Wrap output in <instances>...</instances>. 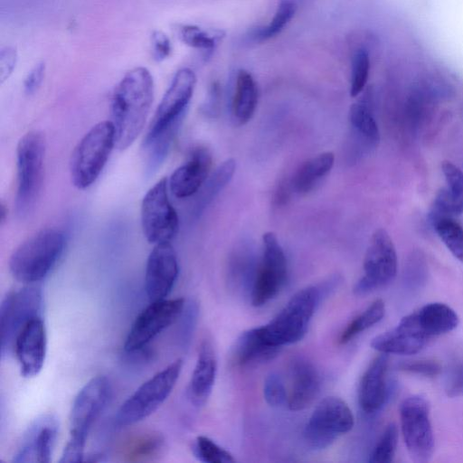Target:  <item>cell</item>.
<instances>
[{
    "label": "cell",
    "instance_id": "1",
    "mask_svg": "<svg viewBox=\"0 0 463 463\" xmlns=\"http://www.w3.org/2000/svg\"><path fill=\"white\" fill-rule=\"evenodd\" d=\"M153 98L154 80L146 68L130 70L117 85L110 103V121L119 150L131 146L143 130Z\"/></svg>",
    "mask_w": 463,
    "mask_h": 463
},
{
    "label": "cell",
    "instance_id": "2",
    "mask_svg": "<svg viewBox=\"0 0 463 463\" xmlns=\"http://www.w3.org/2000/svg\"><path fill=\"white\" fill-rule=\"evenodd\" d=\"M110 392L108 378L97 376L78 392L70 413V439L63 449L61 463L83 460L89 432L107 406Z\"/></svg>",
    "mask_w": 463,
    "mask_h": 463
},
{
    "label": "cell",
    "instance_id": "3",
    "mask_svg": "<svg viewBox=\"0 0 463 463\" xmlns=\"http://www.w3.org/2000/svg\"><path fill=\"white\" fill-rule=\"evenodd\" d=\"M66 246L64 233L54 228L44 229L24 241L9 259V269L18 281L35 284L54 268Z\"/></svg>",
    "mask_w": 463,
    "mask_h": 463
},
{
    "label": "cell",
    "instance_id": "4",
    "mask_svg": "<svg viewBox=\"0 0 463 463\" xmlns=\"http://www.w3.org/2000/svg\"><path fill=\"white\" fill-rule=\"evenodd\" d=\"M327 288L326 285L308 286L294 294L273 319L259 326L264 341L281 348L301 340L307 333L322 293Z\"/></svg>",
    "mask_w": 463,
    "mask_h": 463
},
{
    "label": "cell",
    "instance_id": "5",
    "mask_svg": "<svg viewBox=\"0 0 463 463\" xmlns=\"http://www.w3.org/2000/svg\"><path fill=\"white\" fill-rule=\"evenodd\" d=\"M46 142L37 130L24 134L16 146L17 188L15 213L26 218L33 211L40 196L44 172Z\"/></svg>",
    "mask_w": 463,
    "mask_h": 463
},
{
    "label": "cell",
    "instance_id": "6",
    "mask_svg": "<svg viewBox=\"0 0 463 463\" xmlns=\"http://www.w3.org/2000/svg\"><path fill=\"white\" fill-rule=\"evenodd\" d=\"M116 146L115 129L110 120L94 125L74 147L70 160L71 184L85 190L98 179Z\"/></svg>",
    "mask_w": 463,
    "mask_h": 463
},
{
    "label": "cell",
    "instance_id": "7",
    "mask_svg": "<svg viewBox=\"0 0 463 463\" xmlns=\"http://www.w3.org/2000/svg\"><path fill=\"white\" fill-rule=\"evenodd\" d=\"M182 366V359H177L142 383L121 404L115 417L116 424L133 425L153 414L172 392Z\"/></svg>",
    "mask_w": 463,
    "mask_h": 463
},
{
    "label": "cell",
    "instance_id": "8",
    "mask_svg": "<svg viewBox=\"0 0 463 463\" xmlns=\"http://www.w3.org/2000/svg\"><path fill=\"white\" fill-rule=\"evenodd\" d=\"M42 308V288L35 284H29L19 290H12L6 294L0 307L2 357L14 351L19 333L31 320L41 317Z\"/></svg>",
    "mask_w": 463,
    "mask_h": 463
},
{
    "label": "cell",
    "instance_id": "9",
    "mask_svg": "<svg viewBox=\"0 0 463 463\" xmlns=\"http://www.w3.org/2000/svg\"><path fill=\"white\" fill-rule=\"evenodd\" d=\"M403 440L411 459L424 463L434 451V435L430 422L429 401L420 394L405 398L400 406Z\"/></svg>",
    "mask_w": 463,
    "mask_h": 463
},
{
    "label": "cell",
    "instance_id": "10",
    "mask_svg": "<svg viewBox=\"0 0 463 463\" xmlns=\"http://www.w3.org/2000/svg\"><path fill=\"white\" fill-rule=\"evenodd\" d=\"M354 424L347 403L338 397H326L317 405L305 426V441L313 449H326L339 435L350 431Z\"/></svg>",
    "mask_w": 463,
    "mask_h": 463
},
{
    "label": "cell",
    "instance_id": "11",
    "mask_svg": "<svg viewBox=\"0 0 463 463\" xmlns=\"http://www.w3.org/2000/svg\"><path fill=\"white\" fill-rule=\"evenodd\" d=\"M168 180L164 177L145 194L141 203V226L149 243L170 242L179 229V219L168 197Z\"/></svg>",
    "mask_w": 463,
    "mask_h": 463
},
{
    "label": "cell",
    "instance_id": "12",
    "mask_svg": "<svg viewBox=\"0 0 463 463\" xmlns=\"http://www.w3.org/2000/svg\"><path fill=\"white\" fill-rule=\"evenodd\" d=\"M397 253L392 238L383 228L372 235L364 259V274L354 293L364 296L389 285L397 273Z\"/></svg>",
    "mask_w": 463,
    "mask_h": 463
},
{
    "label": "cell",
    "instance_id": "13",
    "mask_svg": "<svg viewBox=\"0 0 463 463\" xmlns=\"http://www.w3.org/2000/svg\"><path fill=\"white\" fill-rule=\"evenodd\" d=\"M262 242V259L250 288V299L254 307L263 306L272 299L284 286L288 275L287 259L276 234L265 232Z\"/></svg>",
    "mask_w": 463,
    "mask_h": 463
},
{
    "label": "cell",
    "instance_id": "14",
    "mask_svg": "<svg viewBox=\"0 0 463 463\" xmlns=\"http://www.w3.org/2000/svg\"><path fill=\"white\" fill-rule=\"evenodd\" d=\"M195 82V74L189 68H182L175 72L156 108L144 140L180 126L192 99Z\"/></svg>",
    "mask_w": 463,
    "mask_h": 463
},
{
    "label": "cell",
    "instance_id": "15",
    "mask_svg": "<svg viewBox=\"0 0 463 463\" xmlns=\"http://www.w3.org/2000/svg\"><path fill=\"white\" fill-rule=\"evenodd\" d=\"M184 307V299L181 298L150 302L133 322L124 344L125 350L133 353L144 348L181 317Z\"/></svg>",
    "mask_w": 463,
    "mask_h": 463
},
{
    "label": "cell",
    "instance_id": "16",
    "mask_svg": "<svg viewBox=\"0 0 463 463\" xmlns=\"http://www.w3.org/2000/svg\"><path fill=\"white\" fill-rule=\"evenodd\" d=\"M179 272L177 256L170 242L155 244L145 272V288L150 302L165 299Z\"/></svg>",
    "mask_w": 463,
    "mask_h": 463
},
{
    "label": "cell",
    "instance_id": "17",
    "mask_svg": "<svg viewBox=\"0 0 463 463\" xmlns=\"http://www.w3.org/2000/svg\"><path fill=\"white\" fill-rule=\"evenodd\" d=\"M57 419L51 414L38 417L25 431L13 461L48 463L58 436Z\"/></svg>",
    "mask_w": 463,
    "mask_h": 463
},
{
    "label": "cell",
    "instance_id": "18",
    "mask_svg": "<svg viewBox=\"0 0 463 463\" xmlns=\"http://www.w3.org/2000/svg\"><path fill=\"white\" fill-rule=\"evenodd\" d=\"M429 338L420 328L414 313L403 317L398 325L372 339L371 346L386 354L411 355L420 352Z\"/></svg>",
    "mask_w": 463,
    "mask_h": 463
},
{
    "label": "cell",
    "instance_id": "19",
    "mask_svg": "<svg viewBox=\"0 0 463 463\" xmlns=\"http://www.w3.org/2000/svg\"><path fill=\"white\" fill-rule=\"evenodd\" d=\"M47 349V335L42 317L31 320L19 333L14 352L24 377H33L43 369Z\"/></svg>",
    "mask_w": 463,
    "mask_h": 463
},
{
    "label": "cell",
    "instance_id": "20",
    "mask_svg": "<svg viewBox=\"0 0 463 463\" xmlns=\"http://www.w3.org/2000/svg\"><path fill=\"white\" fill-rule=\"evenodd\" d=\"M288 408L298 411L309 407L321 388L320 376L314 364L304 357H294L288 365Z\"/></svg>",
    "mask_w": 463,
    "mask_h": 463
},
{
    "label": "cell",
    "instance_id": "21",
    "mask_svg": "<svg viewBox=\"0 0 463 463\" xmlns=\"http://www.w3.org/2000/svg\"><path fill=\"white\" fill-rule=\"evenodd\" d=\"M211 168L212 156L208 149H194L188 161L172 173L168 180L170 192L180 199L192 196L204 184Z\"/></svg>",
    "mask_w": 463,
    "mask_h": 463
},
{
    "label": "cell",
    "instance_id": "22",
    "mask_svg": "<svg viewBox=\"0 0 463 463\" xmlns=\"http://www.w3.org/2000/svg\"><path fill=\"white\" fill-rule=\"evenodd\" d=\"M388 354L380 353L364 371L358 388V401L366 413L378 411L388 397Z\"/></svg>",
    "mask_w": 463,
    "mask_h": 463
},
{
    "label": "cell",
    "instance_id": "23",
    "mask_svg": "<svg viewBox=\"0 0 463 463\" xmlns=\"http://www.w3.org/2000/svg\"><path fill=\"white\" fill-rule=\"evenodd\" d=\"M217 360L212 342L205 338L199 346L198 356L188 387L190 401L195 406L208 400L215 381Z\"/></svg>",
    "mask_w": 463,
    "mask_h": 463
},
{
    "label": "cell",
    "instance_id": "24",
    "mask_svg": "<svg viewBox=\"0 0 463 463\" xmlns=\"http://www.w3.org/2000/svg\"><path fill=\"white\" fill-rule=\"evenodd\" d=\"M165 448V438L155 430H144L127 437L118 448L125 462L141 463L156 459Z\"/></svg>",
    "mask_w": 463,
    "mask_h": 463
},
{
    "label": "cell",
    "instance_id": "25",
    "mask_svg": "<svg viewBox=\"0 0 463 463\" xmlns=\"http://www.w3.org/2000/svg\"><path fill=\"white\" fill-rule=\"evenodd\" d=\"M280 348L266 343L260 335L259 327L241 333L235 342L232 359L238 366H246L274 358Z\"/></svg>",
    "mask_w": 463,
    "mask_h": 463
},
{
    "label": "cell",
    "instance_id": "26",
    "mask_svg": "<svg viewBox=\"0 0 463 463\" xmlns=\"http://www.w3.org/2000/svg\"><path fill=\"white\" fill-rule=\"evenodd\" d=\"M414 313L420 328L429 338L449 333L459 323L456 311L441 302L426 304Z\"/></svg>",
    "mask_w": 463,
    "mask_h": 463
},
{
    "label": "cell",
    "instance_id": "27",
    "mask_svg": "<svg viewBox=\"0 0 463 463\" xmlns=\"http://www.w3.org/2000/svg\"><path fill=\"white\" fill-rule=\"evenodd\" d=\"M258 102V88L252 75L241 70L236 78L232 99V115L240 124L247 123L253 116Z\"/></svg>",
    "mask_w": 463,
    "mask_h": 463
},
{
    "label": "cell",
    "instance_id": "28",
    "mask_svg": "<svg viewBox=\"0 0 463 463\" xmlns=\"http://www.w3.org/2000/svg\"><path fill=\"white\" fill-rule=\"evenodd\" d=\"M334 162L335 155L329 151L307 159L295 173L291 181L293 188L300 194L309 192L331 170Z\"/></svg>",
    "mask_w": 463,
    "mask_h": 463
},
{
    "label": "cell",
    "instance_id": "29",
    "mask_svg": "<svg viewBox=\"0 0 463 463\" xmlns=\"http://www.w3.org/2000/svg\"><path fill=\"white\" fill-rule=\"evenodd\" d=\"M349 121L355 132L371 145L380 140L378 125L373 116L369 100L366 96L354 103L349 109Z\"/></svg>",
    "mask_w": 463,
    "mask_h": 463
},
{
    "label": "cell",
    "instance_id": "30",
    "mask_svg": "<svg viewBox=\"0 0 463 463\" xmlns=\"http://www.w3.org/2000/svg\"><path fill=\"white\" fill-rule=\"evenodd\" d=\"M385 314V304L382 299H376L356 316L342 331L338 342L345 345L357 335L372 327L383 319Z\"/></svg>",
    "mask_w": 463,
    "mask_h": 463
},
{
    "label": "cell",
    "instance_id": "31",
    "mask_svg": "<svg viewBox=\"0 0 463 463\" xmlns=\"http://www.w3.org/2000/svg\"><path fill=\"white\" fill-rule=\"evenodd\" d=\"M432 224L447 249L463 263V225L454 217L440 218Z\"/></svg>",
    "mask_w": 463,
    "mask_h": 463
},
{
    "label": "cell",
    "instance_id": "32",
    "mask_svg": "<svg viewBox=\"0 0 463 463\" xmlns=\"http://www.w3.org/2000/svg\"><path fill=\"white\" fill-rule=\"evenodd\" d=\"M236 169L233 158L226 159L205 182L196 210L201 212L231 181Z\"/></svg>",
    "mask_w": 463,
    "mask_h": 463
},
{
    "label": "cell",
    "instance_id": "33",
    "mask_svg": "<svg viewBox=\"0 0 463 463\" xmlns=\"http://www.w3.org/2000/svg\"><path fill=\"white\" fill-rule=\"evenodd\" d=\"M442 173L447 183V194L454 216L463 213V170L450 161L441 163Z\"/></svg>",
    "mask_w": 463,
    "mask_h": 463
},
{
    "label": "cell",
    "instance_id": "34",
    "mask_svg": "<svg viewBox=\"0 0 463 463\" xmlns=\"http://www.w3.org/2000/svg\"><path fill=\"white\" fill-rule=\"evenodd\" d=\"M371 69V57L365 48H359L352 58L350 95L358 96L364 90Z\"/></svg>",
    "mask_w": 463,
    "mask_h": 463
},
{
    "label": "cell",
    "instance_id": "35",
    "mask_svg": "<svg viewBox=\"0 0 463 463\" xmlns=\"http://www.w3.org/2000/svg\"><path fill=\"white\" fill-rule=\"evenodd\" d=\"M296 6L291 0H281L269 24L258 29L254 34L257 39L268 40L279 33L295 14Z\"/></svg>",
    "mask_w": 463,
    "mask_h": 463
},
{
    "label": "cell",
    "instance_id": "36",
    "mask_svg": "<svg viewBox=\"0 0 463 463\" xmlns=\"http://www.w3.org/2000/svg\"><path fill=\"white\" fill-rule=\"evenodd\" d=\"M194 455L204 463H232V455L205 436H198L193 446Z\"/></svg>",
    "mask_w": 463,
    "mask_h": 463
},
{
    "label": "cell",
    "instance_id": "37",
    "mask_svg": "<svg viewBox=\"0 0 463 463\" xmlns=\"http://www.w3.org/2000/svg\"><path fill=\"white\" fill-rule=\"evenodd\" d=\"M398 442V430L394 423H389L372 451L371 463H390L392 461Z\"/></svg>",
    "mask_w": 463,
    "mask_h": 463
},
{
    "label": "cell",
    "instance_id": "38",
    "mask_svg": "<svg viewBox=\"0 0 463 463\" xmlns=\"http://www.w3.org/2000/svg\"><path fill=\"white\" fill-rule=\"evenodd\" d=\"M263 395L267 403L272 407L287 405L288 392L282 377L269 373L264 380Z\"/></svg>",
    "mask_w": 463,
    "mask_h": 463
},
{
    "label": "cell",
    "instance_id": "39",
    "mask_svg": "<svg viewBox=\"0 0 463 463\" xmlns=\"http://www.w3.org/2000/svg\"><path fill=\"white\" fill-rule=\"evenodd\" d=\"M178 33L185 44L198 50H211L215 45L214 38L195 25H180Z\"/></svg>",
    "mask_w": 463,
    "mask_h": 463
},
{
    "label": "cell",
    "instance_id": "40",
    "mask_svg": "<svg viewBox=\"0 0 463 463\" xmlns=\"http://www.w3.org/2000/svg\"><path fill=\"white\" fill-rule=\"evenodd\" d=\"M445 392L449 398L463 396V356L451 364L446 377Z\"/></svg>",
    "mask_w": 463,
    "mask_h": 463
},
{
    "label": "cell",
    "instance_id": "41",
    "mask_svg": "<svg viewBox=\"0 0 463 463\" xmlns=\"http://www.w3.org/2000/svg\"><path fill=\"white\" fill-rule=\"evenodd\" d=\"M399 369L412 374L425 377H435L441 372V365L432 359L404 361L399 364Z\"/></svg>",
    "mask_w": 463,
    "mask_h": 463
},
{
    "label": "cell",
    "instance_id": "42",
    "mask_svg": "<svg viewBox=\"0 0 463 463\" xmlns=\"http://www.w3.org/2000/svg\"><path fill=\"white\" fill-rule=\"evenodd\" d=\"M151 49L155 60L160 61L166 59L172 52L171 42L167 35L159 31L154 32L151 37Z\"/></svg>",
    "mask_w": 463,
    "mask_h": 463
},
{
    "label": "cell",
    "instance_id": "43",
    "mask_svg": "<svg viewBox=\"0 0 463 463\" xmlns=\"http://www.w3.org/2000/svg\"><path fill=\"white\" fill-rule=\"evenodd\" d=\"M45 73V66L43 63L35 65L24 81V91L31 95L33 94L40 88Z\"/></svg>",
    "mask_w": 463,
    "mask_h": 463
},
{
    "label": "cell",
    "instance_id": "44",
    "mask_svg": "<svg viewBox=\"0 0 463 463\" xmlns=\"http://www.w3.org/2000/svg\"><path fill=\"white\" fill-rule=\"evenodd\" d=\"M16 62L15 52L11 48H5L0 54V78L3 82L12 73Z\"/></svg>",
    "mask_w": 463,
    "mask_h": 463
},
{
    "label": "cell",
    "instance_id": "45",
    "mask_svg": "<svg viewBox=\"0 0 463 463\" xmlns=\"http://www.w3.org/2000/svg\"><path fill=\"white\" fill-rule=\"evenodd\" d=\"M7 211L5 210V205L4 204V203L2 202L1 203V209H0V220H1V223H3L5 220V216H6V213Z\"/></svg>",
    "mask_w": 463,
    "mask_h": 463
}]
</instances>
